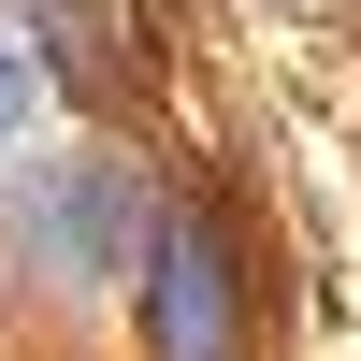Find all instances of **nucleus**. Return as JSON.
Returning a JSON list of instances; mask_svg holds the SVG:
<instances>
[{
  "label": "nucleus",
  "instance_id": "f257e3e1",
  "mask_svg": "<svg viewBox=\"0 0 361 361\" xmlns=\"http://www.w3.org/2000/svg\"><path fill=\"white\" fill-rule=\"evenodd\" d=\"M130 275H145V347H159V361H231L246 304H231V246H217V217H159Z\"/></svg>",
  "mask_w": 361,
  "mask_h": 361
},
{
  "label": "nucleus",
  "instance_id": "f03ea898",
  "mask_svg": "<svg viewBox=\"0 0 361 361\" xmlns=\"http://www.w3.org/2000/svg\"><path fill=\"white\" fill-rule=\"evenodd\" d=\"M29 246L58 260V275H116V260H145V231H159V202L130 188L116 159H73V173H29Z\"/></svg>",
  "mask_w": 361,
  "mask_h": 361
},
{
  "label": "nucleus",
  "instance_id": "7ed1b4c3",
  "mask_svg": "<svg viewBox=\"0 0 361 361\" xmlns=\"http://www.w3.org/2000/svg\"><path fill=\"white\" fill-rule=\"evenodd\" d=\"M29 87H44V73H29V15H0V130L29 116Z\"/></svg>",
  "mask_w": 361,
  "mask_h": 361
}]
</instances>
